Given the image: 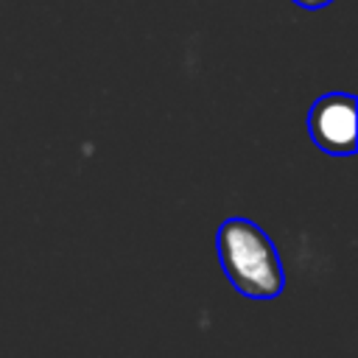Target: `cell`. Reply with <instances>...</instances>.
Wrapping results in <instances>:
<instances>
[{
	"mask_svg": "<svg viewBox=\"0 0 358 358\" xmlns=\"http://www.w3.org/2000/svg\"><path fill=\"white\" fill-rule=\"evenodd\" d=\"M215 255L229 285L249 299H277L285 271L274 241L243 215L224 218L215 229Z\"/></svg>",
	"mask_w": 358,
	"mask_h": 358,
	"instance_id": "6da1fadb",
	"label": "cell"
},
{
	"mask_svg": "<svg viewBox=\"0 0 358 358\" xmlns=\"http://www.w3.org/2000/svg\"><path fill=\"white\" fill-rule=\"evenodd\" d=\"M355 98L350 92H324L308 109V137L330 157H350L358 145L355 137Z\"/></svg>",
	"mask_w": 358,
	"mask_h": 358,
	"instance_id": "7a4b0ae2",
	"label": "cell"
},
{
	"mask_svg": "<svg viewBox=\"0 0 358 358\" xmlns=\"http://www.w3.org/2000/svg\"><path fill=\"white\" fill-rule=\"evenodd\" d=\"M291 3H296V6H302V8H308V11H319V8H327V6L336 3V0H291Z\"/></svg>",
	"mask_w": 358,
	"mask_h": 358,
	"instance_id": "3957f363",
	"label": "cell"
}]
</instances>
